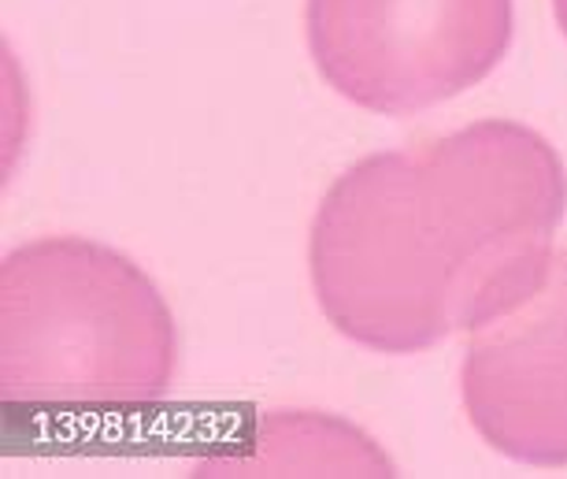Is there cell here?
<instances>
[{
  "label": "cell",
  "instance_id": "cell-1",
  "mask_svg": "<svg viewBox=\"0 0 567 479\" xmlns=\"http://www.w3.org/2000/svg\"><path fill=\"white\" fill-rule=\"evenodd\" d=\"M564 208V160L512 120L374 153L316 212V297L352 343L420 354L530 291Z\"/></svg>",
  "mask_w": 567,
  "mask_h": 479
},
{
  "label": "cell",
  "instance_id": "cell-2",
  "mask_svg": "<svg viewBox=\"0 0 567 479\" xmlns=\"http://www.w3.org/2000/svg\"><path fill=\"white\" fill-rule=\"evenodd\" d=\"M4 401L38 409H145L175 376V319L123 253L41 238L0 272Z\"/></svg>",
  "mask_w": 567,
  "mask_h": 479
},
{
  "label": "cell",
  "instance_id": "cell-3",
  "mask_svg": "<svg viewBox=\"0 0 567 479\" xmlns=\"http://www.w3.org/2000/svg\"><path fill=\"white\" fill-rule=\"evenodd\" d=\"M308 49L341 98L412 115L486 79L512 45V0H308Z\"/></svg>",
  "mask_w": 567,
  "mask_h": 479
},
{
  "label": "cell",
  "instance_id": "cell-4",
  "mask_svg": "<svg viewBox=\"0 0 567 479\" xmlns=\"http://www.w3.org/2000/svg\"><path fill=\"white\" fill-rule=\"evenodd\" d=\"M475 431L512 461L567 465V253L527 294L467 332L460 368Z\"/></svg>",
  "mask_w": 567,
  "mask_h": 479
},
{
  "label": "cell",
  "instance_id": "cell-5",
  "mask_svg": "<svg viewBox=\"0 0 567 479\" xmlns=\"http://www.w3.org/2000/svg\"><path fill=\"white\" fill-rule=\"evenodd\" d=\"M553 8H556V23H560L564 38H567V0H553Z\"/></svg>",
  "mask_w": 567,
  "mask_h": 479
}]
</instances>
